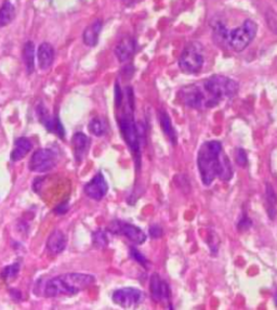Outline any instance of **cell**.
<instances>
[{
  "label": "cell",
  "mask_w": 277,
  "mask_h": 310,
  "mask_svg": "<svg viewBox=\"0 0 277 310\" xmlns=\"http://www.w3.org/2000/svg\"><path fill=\"white\" fill-rule=\"evenodd\" d=\"M235 161L238 164L239 166L242 167H246L247 164H248V159H247V154L245 150H243L242 148H237L236 151H235Z\"/></svg>",
  "instance_id": "484cf974"
},
{
  "label": "cell",
  "mask_w": 277,
  "mask_h": 310,
  "mask_svg": "<svg viewBox=\"0 0 277 310\" xmlns=\"http://www.w3.org/2000/svg\"><path fill=\"white\" fill-rule=\"evenodd\" d=\"M66 211H68V204H65V203L58 206V207L56 208L57 214H64V212Z\"/></svg>",
  "instance_id": "1f68e13d"
},
{
  "label": "cell",
  "mask_w": 277,
  "mask_h": 310,
  "mask_svg": "<svg viewBox=\"0 0 277 310\" xmlns=\"http://www.w3.org/2000/svg\"><path fill=\"white\" fill-rule=\"evenodd\" d=\"M71 143H73L74 155L76 161L81 162L89 149L90 145L89 138L85 135V133L76 132L73 138H71Z\"/></svg>",
  "instance_id": "2e32d148"
},
{
  "label": "cell",
  "mask_w": 277,
  "mask_h": 310,
  "mask_svg": "<svg viewBox=\"0 0 277 310\" xmlns=\"http://www.w3.org/2000/svg\"><path fill=\"white\" fill-rule=\"evenodd\" d=\"M58 154L52 149H40L35 152L29 161V169L35 173H48L57 165Z\"/></svg>",
  "instance_id": "52a82bcc"
},
{
  "label": "cell",
  "mask_w": 277,
  "mask_h": 310,
  "mask_svg": "<svg viewBox=\"0 0 277 310\" xmlns=\"http://www.w3.org/2000/svg\"><path fill=\"white\" fill-rule=\"evenodd\" d=\"M108 231L113 234H120L126 236L134 244H143L146 241V234L140 228L125 221H113L108 226Z\"/></svg>",
  "instance_id": "9c48e42d"
},
{
  "label": "cell",
  "mask_w": 277,
  "mask_h": 310,
  "mask_svg": "<svg viewBox=\"0 0 277 310\" xmlns=\"http://www.w3.org/2000/svg\"><path fill=\"white\" fill-rule=\"evenodd\" d=\"M113 302L123 308H134L145 300L144 292L135 288H124L116 290L112 296Z\"/></svg>",
  "instance_id": "ba28073f"
},
{
  "label": "cell",
  "mask_w": 277,
  "mask_h": 310,
  "mask_svg": "<svg viewBox=\"0 0 277 310\" xmlns=\"http://www.w3.org/2000/svg\"><path fill=\"white\" fill-rule=\"evenodd\" d=\"M23 60L26 66L27 74H32L35 69V46L34 42L27 41L23 48Z\"/></svg>",
  "instance_id": "ffe728a7"
},
{
  "label": "cell",
  "mask_w": 277,
  "mask_h": 310,
  "mask_svg": "<svg viewBox=\"0 0 277 310\" xmlns=\"http://www.w3.org/2000/svg\"><path fill=\"white\" fill-rule=\"evenodd\" d=\"M158 118H159V124L161 126L162 131H164V133L167 136V138L169 139L172 144H176L177 143V132L173 128L169 115L167 114L166 111L160 110L158 112Z\"/></svg>",
  "instance_id": "d6986e66"
},
{
  "label": "cell",
  "mask_w": 277,
  "mask_h": 310,
  "mask_svg": "<svg viewBox=\"0 0 277 310\" xmlns=\"http://www.w3.org/2000/svg\"><path fill=\"white\" fill-rule=\"evenodd\" d=\"M238 84L223 75H212L206 80L188 85L179 91V98L186 106L206 110L231 99L238 93Z\"/></svg>",
  "instance_id": "6da1fadb"
},
{
  "label": "cell",
  "mask_w": 277,
  "mask_h": 310,
  "mask_svg": "<svg viewBox=\"0 0 277 310\" xmlns=\"http://www.w3.org/2000/svg\"><path fill=\"white\" fill-rule=\"evenodd\" d=\"M216 30L223 36L233 50L239 52L246 49L250 45V42L255 39L258 32V25L255 21L246 20L239 27L232 29L227 33L224 32L223 26H220V29Z\"/></svg>",
  "instance_id": "5b68a950"
},
{
  "label": "cell",
  "mask_w": 277,
  "mask_h": 310,
  "mask_svg": "<svg viewBox=\"0 0 277 310\" xmlns=\"http://www.w3.org/2000/svg\"><path fill=\"white\" fill-rule=\"evenodd\" d=\"M134 110L135 107H131L130 105L126 104V110L124 114L119 118V127L122 135L125 139L126 143L134 153L137 159V165L140 167V160H141V138L138 135V124L134 118Z\"/></svg>",
  "instance_id": "277c9868"
},
{
  "label": "cell",
  "mask_w": 277,
  "mask_h": 310,
  "mask_svg": "<svg viewBox=\"0 0 277 310\" xmlns=\"http://www.w3.org/2000/svg\"><path fill=\"white\" fill-rule=\"evenodd\" d=\"M123 100H124V95L122 93V89H120L119 84L116 83L115 85V104L116 107H120L123 104Z\"/></svg>",
  "instance_id": "f1b7e54d"
},
{
  "label": "cell",
  "mask_w": 277,
  "mask_h": 310,
  "mask_svg": "<svg viewBox=\"0 0 277 310\" xmlns=\"http://www.w3.org/2000/svg\"><path fill=\"white\" fill-rule=\"evenodd\" d=\"M275 304H276V306H277V294L275 295Z\"/></svg>",
  "instance_id": "d6a6232c"
},
{
  "label": "cell",
  "mask_w": 277,
  "mask_h": 310,
  "mask_svg": "<svg viewBox=\"0 0 277 310\" xmlns=\"http://www.w3.org/2000/svg\"><path fill=\"white\" fill-rule=\"evenodd\" d=\"M108 191L107 182L102 173L96 174L91 181L85 186V193L94 201H101Z\"/></svg>",
  "instance_id": "30bf717a"
},
{
  "label": "cell",
  "mask_w": 277,
  "mask_h": 310,
  "mask_svg": "<svg viewBox=\"0 0 277 310\" xmlns=\"http://www.w3.org/2000/svg\"><path fill=\"white\" fill-rule=\"evenodd\" d=\"M266 200H267V211L271 219L276 217V205H277V196L275 193L272 185L267 184L266 187Z\"/></svg>",
  "instance_id": "7402d4cb"
},
{
  "label": "cell",
  "mask_w": 277,
  "mask_h": 310,
  "mask_svg": "<svg viewBox=\"0 0 277 310\" xmlns=\"http://www.w3.org/2000/svg\"><path fill=\"white\" fill-rule=\"evenodd\" d=\"M38 65L39 69L43 71H47L50 69L54 61V49L49 42H43L38 48L37 51Z\"/></svg>",
  "instance_id": "9a60e30c"
},
{
  "label": "cell",
  "mask_w": 277,
  "mask_h": 310,
  "mask_svg": "<svg viewBox=\"0 0 277 310\" xmlns=\"http://www.w3.org/2000/svg\"><path fill=\"white\" fill-rule=\"evenodd\" d=\"M136 51V40L131 36H126V37L119 40L117 46L115 47V56L119 60V62H127L134 56Z\"/></svg>",
  "instance_id": "4fadbf2b"
},
{
  "label": "cell",
  "mask_w": 277,
  "mask_h": 310,
  "mask_svg": "<svg viewBox=\"0 0 277 310\" xmlns=\"http://www.w3.org/2000/svg\"><path fill=\"white\" fill-rule=\"evenodd\" d=\"M204 48L198 41L189 42L179 59L180 69L185 74H197L204 65Z\"/></svg>",
  "instance_id": "8992f818"
},
{
  "label": "cell",
  "mask_w": 277,
  "mask_h": 310,
  "mask_svg": "<svg viewBox=\"0 0 277 310\" xmlns=\"http://www.w3.org/2000/svg\"><path fill=\"white\" fill-rule=\"evenodd\" d=\"M130 255L132 258H134L136 261H138V263L142 265L143 267L147 266V259L145 258V256H144L143 254H141V252H138L137 248L130 247Z\"/></svg>",
  "instance_id": "4316f807"
},
{
  "label": "cell",
  "mask_w": 277,
  "mask_h": 310,
  "mask_svg": "<svg viewBox=\"0 0 277 310\" xmlns=\"http://www.w3.org/2000/svg\"><path fill=\"white\" fill-rule=\"evenodd\" d=\"M197 167L205 186H210L215 178L228 181L233 177L232 164L219 141H207L202 144L197 154Z\"/></svg>",
  "instance_id": "7a4b0ae2"
},
{
  "label": "cell",
  "mask_w": 277,
  "mask_h": 310,
  "mask_svg": "<svg viewBox=\"0 0 277 310\" xmlns=\"http://www.w3.org/2000/svg\"><path fill=\"white\" fill-rule=\"evenodd\" d=\"M94 282L95 277L88 273H64L47 282L45 295L47 297L76 295Z\"/></svg>",
  "instance_id": "3957f363"
},
{
  "label": "cell",
  "mask_w": 277,
  "mask_h": 310,
  "mask_svg": "<svg viewBox=\"0 0 277 310\" xmlns=\"http://www.w3.org/2000/svg\"><path fill=\"white\" fill-rule=\"evenodd\" d=\"M93 244L99 248L105 247L108 244V239L105 232H103L102 230L95 231V232L93 233Z\"/></svg>",
  "instance_id": "d4e9b609"
},
{
  "label": "cell",
  "mask_w": 277,
  "mask_h": 310,
  "mask_svg": "<svg viewBox=\"0 0 277 310\" xmlns=\"http://www.w3.org/2000/svg\"><path fill=\"white\" fill-rule=\"evenodd\" d=\"M238 230L239 231H245L247 229H249L251 227V221L248 217H244L240 219V221L238 222Z\"/></svg>",
  "instance_id": "f546056e"
},
{
  "label": "cell",
  "mask_w": 277,
  "mask_h": 310,
  "mask_svg": "<svg viewBox=\"0 0 277 310\" xmlns=\"http://www.w3.org/2000/svg\"><path fill=\"white\" fill-rule=\"evenodd\" d=\"M39 120L45 125L47 130L57 133L60 138H63L65 135V130L61 124V121L58 119V117H51L49 113L46 110V107L43 105H39L37 108Z\"/></svg>",
  "instance_id": "7c38bea8"
},
{
  "label": "cell",
  "mask_w": 277,
  "mask_h": 310,
  "mask_svg": "<svg viewBox=\"0 0 277 310\" xmlns=\"http://www.w3.org/2000/svg\"><path fill=\"white\" fill-rule=\"evenodd\" d=\"M149 290L152 299L155 302H164L170 300V289L167 282L162 281L157 273H153L149 280Z\"/></svg>",
  "instance_id": "8fae6325"
},
{
  "label": "cell",
  "mask_w": 277,
  "mask_h": 310,
  "mask_svg": "<svg viewBox=\"0 0 277 310\" xmlns=\"http://www.w3.org/2000/svg\"><path fill=\"white\" fill-rule=\"evenodd\" d=\"M89 130L92 135L96 137H102L106 133V125L103 120L99 117L93 118L89 124Z\"/></svg>",
  "instance_id": "603a6c76"
},
{
  "label": "cell",
  "mask_w": 277,
  "mask_h": 310,
  "mask_svg": "<svg viewBox=\"0 0 277 310\" xmlns=\"http://www.w3.org/2000/svg\"><path fill=\"white\" fill-rule=\"evenodd\" d=\"M101 29H102L101 20H95L93 23L88 25L86 29L83 30V34H82V40L83 42H85V45L89 47L96 46V44H98V41H99Z\"/></svg>",
  "instance_id": "ac0fdd59"
},
{
  "label": "cell",
  "mask_w": 277,
  "mask_h": 310,
  "mask_svg": "<svg viewBox=\"0 0 277 310\" xmlns=\"http://www.w3.org/2000/svg\"><path fill=\"white\" fill-rule=\"evenodd\" d=\"M33 144L27 138H19L14 142V148L11 152L10 159L12 162H19L24 159L32 150Z\"/></svg>",
  "instance_id": "e0dca14e"
},
{
  "label": "cell",
  "mask_w": 277,
  "mask_h": 310,
  "mask_svg": "<svg viewBox=\"0 0 277 310\" xmlns=\"http://www.w3.org/2000/svg\"><path fill=\"white\" fill-rule=\"evenodd\" d=\"M267 22H268V26L270 27V29L272 30L273 33L277 34V13H275V12L273 11L268 12Z\"/></svg>",
  "instance_id": "83f0119b"
},
{
  "label": "cell",
  "mask_w": 277,
  "mask_h": 310,
  "mask_svg": "<svg viewBox=\"0 0 277 310\" xmlns=\"http://www.w3.org/2000/svg\"><path fill=\"white\" fill-rule=\"evenodd\" d=\"M149 234H150V236H152V238L158 239L162 235V230L159 226H156V224H154V226L149 228Z\"/></svg>",
  "instance_id": "4dcf8cb0"
},
{
  "label": "cell",
  "mask_w": 277,
  "mask_h": 310,
  "mask_svg": "<svg viewBox=\"0 0 277 310\" xmlns=\"http://www.w3.org/2000/svg\"><path fill=\"white\" fill-rule=\"evenodd\" d=\"M20 272V264L15 263L13 265H9L7 267H4L1 271V278L5 281L14 280L16 276L19 275Z\"/></svg>",
  "instance_id": "cb8c5ba5"
},
{
  "label": "cell",
  "mask_w": 277,
  "mask_h": 310,
  "mask_svg": "<svg viewBox=\"0 0 277 310\" xmlns=\"http://www.w3.org/2000/svg\"><path fill=\"white\" fill-rule=\"evenodd\" d=\"M14 15H15L14 5L10 1H8V0H5L1 7H0V27L9 25L12 20L14 19Z\"/></svg>",
  "instance_id": "44dd1931"
},
{
  "label": "cell",
  "mask_w": 277,
  "mask_h": 310,
  "mask_svg": "<svg viewBox=\"0 0 277 310\" xmlns=\"http://www.w3.org/2000/svg\"><path fill=\"white\" fill-rule=\"evenodd\" d=\"M68 245V236L61 230H54L47 241V247L50 253L61 254Z\"/></svg>",
  "instance_id": "5bb4252c"
}]
</instances>
